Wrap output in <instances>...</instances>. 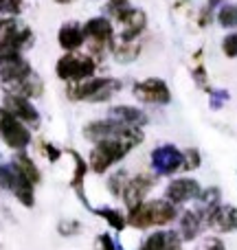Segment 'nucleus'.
Returning <instances> with one entry per match:
<instances>
[{"label":"nucleus","mask_w":237,"mask_h":250,"mask_svg":"<svg viewBox=\"0 0 237 250\" xmlns=\"http://www.w3.org/2000/svg\"><path fill=\"white\" fill-rule=\"evenodd\" d=\"M176 220V207L165 200L141 202L138 207L129 208L128 222L134 229H150V226H165Z\"/></svg>","instance_id":"obj_2"},{"label":"nucleus","mask_w":237,"mask_h":250,"mask_svg":"<svg viewBox=\"0 0 237 250\" xmlns=\"http://www.w3.org/2000/svg\"><path fill=\"white\" fill-rule=\"evenodd\" d=\"M151 187H154V178L147 176V173H141V176L128 180V185H125V189H123L125 204H128L129 208L138 207V204L143 202V198L151 191Z\"/></svg>","instance_id":"obj_9"},{"label":"nucleus","mask_w":237,"mask_h":250,"mask_svg":"<svg viewBox=\"0 0 237 250\" xmlns=\"http://www.w3.org/2000/svg\"><path fill=\"white\" fill-rule=\"evenodd\" d=\"M217 20H220L222 26H237V7H233V4L224 7L217 16Z\"/></svg>","instance_id":"obj_23"},{"label":"nucleus","mask_w":237,"mask_h":250,"mask_svg":"<svg viewBox=\"0 0 237 250\" xmlns=\"http://www.w3.org/2000/svg\"><path fill=\"white\" fill-rule=\"evenodd\" d=\"M101 248L104 250H121L119 246H117V242H114L112 237H108V235H101Z\"/></svg>","instance_id":"obj_27"},{"label":"nucleus","mask_w":237,"mask_h":250,"mask_svg":"<svg viewBox=\"0 0 237 250\" xmlns=\"http://www.w3.org/2000/svg\"><path fill=\"white\" fill-rule=\"evenodd\" d=\"M84 44V31L77 24H64L60 29V46L66 51H75Z\"/></svg>","instance_id":"obj_16"},{"label":"nucleus","mask_w":237,"mask_h":250,"mask_svg":"<svg viewBox=\"0 0 237 250\" xmlns=\"http://www.w3.org/2000/svg\"><path fill=\"white\" fill-rule=\"evenodd\" d=\"M165 195H167V202H172V204L189 202V200L200 195V185L195 180H191V178H178V180L169 182Z\"/></svg>","instance_id":"obj_8"},{"label":"nucleus","mask_w":237,"mask_h":250,"mask_svg":"<svg viewBox=\"0 0 237 250\" xmlns=\"http://www.w3.org/2000/svg\"><path fill=\"white\" fill-rule=\"evenodd\" d=\"M97 213H99L101 217H106V220H108V224H110V226H114L117 230L125 229V217L121 215L119 211H114V208H99Z\"/></svg>","instance_id":"obj_21"},{"label":"nucleus","mask_w":237,"mask_h":250,"mask_svg":"<svg viewBox=\"0 0 237 250\" xmlns=\"http://www.w3.org/2000/svg\"><path fill=\"white\" fill-rule=\"evenodd\" d=\"M16 169L22 173V176L26 178V180L31 182V185H35V182L40 180V173H38V169H35V165L31 163L26 156H16Z\"/></svg>","instance_id":"obj_19"},{"label":"nucleus","mask_w":237,"mask_h":250,"mask_svg":"<svg viewBox=\"0 0 237 250\" xmlns=\"http://www.w3.org/2000/svg\"><path fill=\"white\" fill-rule=\"evenodd\" d=\"M134 97L145 104H169L172 101V92H169L167 83L163 79H145L134 86Z\"/></svg>","instance_id":"obj_6"},{"label":"nucleus","mask_w":237,"mask_h":250,"mask_svg":"<svg viewBox=\"0 0 237 250\" xmlns=\"http://www.w3.org/2000/svg\"><path fill=\"white\" fill-rule=\"evenodd\" d=\"M4 110L13 114L18 121H24V123H38V110L29 104L26 97L20 95H7V101H4Z\"/></svg>","instance_id":"obj_11"},{"label":"nucleus","mask_w":237,"mask_h":250,"mask_svg":"<svg viewBox=\"0 0 237 250\" xmlns=\"http://www.w3.org/2000/svg\"><path fill=\"white\" fill-rule=\"evenodd\" d=\"M0 136L11 149H24L31 141V134L26 132V127L22 121H18L9 110L0 108Z\"/></svg>","instance_id":"obj_4"},{"label":"nucleus","mask_w":237,"mask_h":250,"mask_svg":"<svg viewBox=\"0 0 237 250\" xmlns=\"http://www.w3.org/2000/svg\"><path fill=\"white\" fill-rule=\"evenodd\" d=\"M200 165V154L195 149H187L182 151V169L185 171H191V169H198Z\"/></svg>","instance_id":"obj_24"},{"label":"nucleus","mask_w":237,"mask_h":250,"mask_svg":"<svg viewBox=\"0 0 237 250\" xmlns=\"http://www.w3.org/2000/svg\"><path fill=\"white\" fill-rule=\"evenodd\" d=\"M48 158L57 160V158H60V149H55V147H48Z\"/></svg>","instance_id":"obj_29"},{"label":"nucleus","mask_w":237,"mask_h":250,"mask_svg":"<svg viewBox=\"0 0 237 250\" xmlns=\"http://www.w3.org/2000/svg\"><path fill=\"white\" fill-rule=\"evenodd\" d=\"M97 64L90 57H75V55H66L60 60L57 64V77L66 79V82H84L95 73Z\"/></svg>","instance_id":"obj_5"},{"label":"nucleus","mask_w":237,"mask_h":250,"mask_svg":"<svg viewBox=\"0 0 237 250\" xmlns=\"http://www.w3.org/2000/svg\"><path fill=\"white\" fill-rule=\"evenodd\" d=\"M121 88L117 79H90V82H73L68 97L75 101H106Z\"/></svg>","instance_id":"obj_3"},{"label":"nucleus","mask_w":237,"mask_h":250,"mask_svg":"<svg viewBox=\"0 0 237 250\" xmlns=\"http://www.w3.org/2000/svg\"><path fill=\"white\" fill-rule=\"evenodd\" d=\"M57 2H70V0H57Z\"/></svg>","instance_id":"obj_30"},{"label":"nucleus","mask_w":237,"mask_h":250,"mask_svg":"<svg viewBox=\"0 0 237 250\" xmlns=\"http://www.w3.org/2000/svg\"><path fill=\"white\" fill-rule=\"evenodd\" d=\"M200 202H202L204 207L209 208V213H211L215 207H220V191H217L215 187H211V189L202 191V193H200Z\"/></svg>","instance_id":"obj_22"},{"label":"nucleus","mask_w":237,"mask_h":250,"mask_svg":"<svg viewBox=\"0 0 237 250\" xmlns=\"http://www.w3.org/2000/svg\"><path fill=\"white\" fill-rule=\"evenodd\" d=\"M84 35L92 38L97 44H106L110 38H112V24L106 18H92V20L86 22L84 26Z\"/></svg>","instance_id":"obj_13"},{"label":"nucleus","mask_w":237,"mask_h":250,"mask_svg":"<svg viewBox=\"0 0 237 250\" xmlns=\"http://www.w3.org/2000/svg\"><path fill=\"white\" fill-rule=\"evenodd\" d=\"M202 229V220H200L198 213L187 211L185 215L180 217V237L182 239H195Z\"/></svg>","instance_id":"obj_17"},{"label":"nucleus","mask_w":237,"mask_h":250,"mask_svg":"<svg viewBox=\"0 0 237 250\" xmlns=\"http://www.w3.org/2000/svg\"><path fill=\"white\" fill-rule=\"evenodd\" d=\"M209 226L217 233H231L237 229V208L231 204H220L209 213Z\"/></svg>","instance_id":"obj_10"},{"label":"nucleus","mask_w":237,"mask_h":250,"mask_svg":"<svg viewBox=\"0 0 237 250\" xmlns=\"http://www.w3.org/2000/svg\"><path fill=\"white\" fill-rule=\"evenodd\" d=\"M151 165L158 173H176L182 169V151H178L173 145L158 147L151 154Z\"/></svg>","instance_id":"obj_7"},{"label":"nucleus","mask_w":237,"mask_h":250,"mask_svg":"<svg viewBox=\"0 0 237 250\" xmlns=\"http://www.w3.org/2000/svg\"><path fill=\"white\" fill-rule=\"evenodd\" d=\"M138 51H141V48L136 46V44H121V46H117L114 48V57H117L119 62H132L134 57L138 55Z\"/></svg>","instance_id":"obj_20"},{"label":"nucleus","mask_w":237,"mask_h":250,"mask_svg":"<svg viewBox=\"0 0 237 250\" xmlns=\"http://www.w3.org/2000/svg\"><path fill=\"white\" fill-rule=\"evenodd\" d=\"M125 185H128V182H125V173H123V171H119L117 176H114L112 180H110V191H112L114 195H123Z\"/></svg>","instance_id":"obj_26"},{"label":"nucleus","mask_w":237,"mask_h":250,"mask_svg":"<svg viewBox=\"0 0 237 250\" xmlns=\"http://www.w3.org/2000/svg\"><path fill=\"white\" fill-rule=\"evenodd\" d=\"M202 250H226V248H224V244H222L220 239H209V242L204 244Z\"/></svg>","instance_id":"obj_28"},{"label":"nucleus","mask_w":237,"mask_h":250,"mask_svg":"<svg viewBox=\"0 0 237 250\" xmlns=\"http://www.w3.org/2000/svg\"><path fill=\"white\" fill-rule=\"evenodd\" d=\"M145 13L138 11V9H132V11L128 13V18L123 20V33H121V38L125 40V42H129V40H134L136 35L143 33V29H145Z\"/></svg>","instance_id":"obj_14"},{"label":"nucleus","mask_w":237,"mask_h":250,"mask_svg":"<svg viewBox=\"0 0 237 250\" xmlns=\"http://www.w3.org/2000/svg\"><path fill=\"white\" fill-rule=\"evenodd\" d=\"M178 244H180V235L178 233H173V230H158V233H151L143 242L141 250H178Z\"/></svg>","instance_id":"obj_12"},{"label":"nucleus","mask_w":237,"mask_h":250,"mask_svg":"<svg viewBox=\"0 0 237 250\" xmlns=\"http://www.w3.org/2000/svg\"><path fill=\"white\" fill-rule=\"evenodd\" d=\"M18 33L20 31H18L13 20H0V46H16Z\"/></svg>","instance_id":"obj_18"},{"label":"nucleus","mask_w":237,"mask_h":250,"mask_svg":"<svg viewBox=\"0 0 237 250\" xmlns=\"http://www.w3.org/2000/svg\"><path fill=\"white\" fill-rule=\"evenodd\" d=\"M222 51L226 57H237V33H231L222 42Z\"/></svg>","instance_id":"obj_25"},{"label":"nucleus","mask_w":237,"mask_h":250,"mask_svg":"<svg viewBox=\"0 0 237 250\" xmlns=\"http://www.w3.org/2000/svg\"><path fill=\"white\" fill-rule=\"evenodd\" d=\"M143 141V134L136 127H128L123 134L112 138L99 141L97 147L90 154V169L97 173H104L106 169H110L114 163H119L132 147H136Z\"/></svg>","instance_id":"obj_1"},{"label":"nucleus","mask_w":237,"mask_h":250,"mask_svg":"<svg viewBox=\"0 0 237 250\" xmlns=\"http://www.w3.org/2000/svg\"><path fill=\"white\" fill-rule=\"evenodd\" d=\"M110 119H114V121H119L123 125H129V127H136V125H143L147 121V117L141 112V110L129 108V105H119V108H112Z\"/></svg>","instance_id":"obj_15"}]
</instances>
